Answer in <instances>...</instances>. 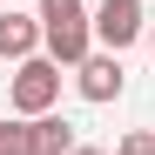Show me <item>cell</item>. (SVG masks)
<instances>
[{"label":"cell","instance_id":"cell-1","mask_svg":"<svg viewBox=\"0 0 155 155\" xmlns=\"http://www.w3.org/2000/svg\"><path fill=\"white\" fill-rule=\"evenodd\" d=\"M34 14H41V34H47V47H41L47 61L81 68L94 54V14H88V0H41Z\"/></svg>","mask_w":155,"mask_h":155},{"label":"cell","instance_id":"cell-10","mask_svg":"<svg viewBox=\"0 0 155 155\" xmlns=\"http://www.w3.org/2000/svg\"><path fill=\"white\" fill-rule=\"evenodd\" d=\"M148 47H155V27H148Z\"/></svg>","mask_w":155,"mask_h":155},{"label":"cell","instance_id":"cell-11","mask_svg":"<svg viewBox=\"0 0 155 155\" xmlns=\"http://www.w3.org/2000/svg\"><path fill=\"white\" fill-rule=\"evenodd\" d=\"M0 7H14V0H0Z\"/></svg>","mask_w":155,"mask_h":155},{"label":"cell","instance_id":"cell-5","mask_svg":"<svg viewBox=\"0 0 155 155\" xmlns=\"http://www.w3.org/2000/svg\"><path fill=\"white\" fill-rule=\"evenodd\" d=\"M47 47V34H41V14H20V7H0V61H34Z\"/></svg>","mask_w":155,"mask_h":155},{"label":"cell","instance_id":"cell-3","mask_svg":"<svg viewBox=\"0 0 155 155\" xmlns=\"http://www.w3.org/2000/svg\"><path fill=\"white\" fill-rule=\"evenodd\" d=\"M142 34H148V7L142 0H101L94 7V47L121 54V47H135Z\"/></svg>","mask_w":155,"mask_h":155},{"label":"cell","instance_id":"cell-4","mask_svg":"<svg viewBox=\"0 0 155 155\" xmlns=\"http://www.w3.org/2000/svg\"><path fill=\"white\" fill-rule=\"evenodd\" d=\"M121 88H128V74H121V54H108V47H94V54L74 68V94L94 101V108H108Z\"/></svg>","mask_w":155,"mask_h":155},{"label":"cell","instance_id":"cell-6","mask_svg":"<svg viewBox=\"0 0 155 155\" xmlns=\"http://www.w3.org/2000/svg\"><path fill=\"white\" fill-rule=\"evenodd\" d=\"M81 142H74V128L61 121V115H41L34 121V155H74Z\"/></svg>","mask_w":155,"mask_h":155},{"label":"cell","instance_id":"cell-9","mask_svg":"<svg viewBox=\"0 0 155 155\" xmlns=\"http://www.w3.org/2000/svg\"><path fill=\"white\" fill-rule=\"evenodd\" d=\"M74 155H108V148H94V142H81V148H74Z\"/></svg>","mask_w":155,"mask_h":155},{"label":"cell","instance_id":"cell-7","mask_svg":"<svg viewBox=\"0 0 155 155\" xmlns=\"http://www.w3.org/2000/svg\"><path fill=\"white\" fill-rule=\"evenodd\" d=\"M0 155H34V121H7V115H0Z\"/></svg>","mask_w":155,"mask_h":155},{"label":"cell","instance_id":"cell-8","mask_svg":"<svg viewBox=\"0 0 155 155\" xmlns=\"http://www.w3.org/2000/svg\"><path fill=\"white\" fill-rule=\"evenodd\" d=\"M115 155H155V128H128Z\"/></svg>","mask_w":155,"mask_h":155},{"label":"cell","instance_id":"cell-2","mask_svg":"<svg viewBox=\"0 0 155 155\" xmlns=\"http://www.w3.org/2000/svg\"><path fill=\"white\" fill-rule=\"evenodd\" d=\"M54 101H61V61L34 54V61H20V68H14V81H7V108H14L20 121L54 115Z\"/></svg>","mask_w":155,"mask_h":155}]
</instances>
